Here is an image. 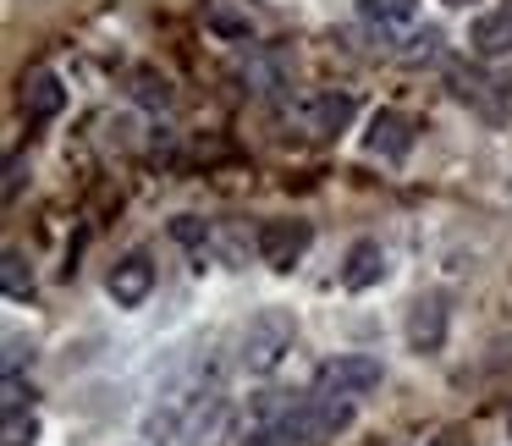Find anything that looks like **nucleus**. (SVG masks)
Masks as SVG:
<instances>
[{
	"mask_svg": "<svg viewBox=\"0 0 512 446\" xmlns=\"http://www.w3.org/2000/svg\"><path fill=\"white\" fill-rule=\"evenodd\" d=\"M408 149H413V122L402 111H386L380 105L375 116H369V127H364V155H375V160H408Z\"/></svg>",
	"mask_w": 512,
	"mask_h": 446,
	"instance_id": "6",
	"label": "nucleus"
},
{
	"mask_svg": "<svg viewBox=\"0 0 512 446\" xmlns=\"http://www.w3.org/2000/svg\"><path fill=\"white\" fill-rule=\"evenodd\" d=\"M309 419H314V435H336L353 424V397H325V391H314L309 397Z\"/></svg>",
	"mask_w": 512,
	"mask_h": 446,
	"instance_id": "14",
	"label": "nucleus"
},
{
	"mask_svg": "<svg viewBox=\"0 0 512 446\" xmlns=\"http://www.w3.org/2000/svg\"><path fill=\"white\" fill-rule=\"evenodd\" d=\"M204 23H210L215 34H221V39H243V45H248V39H254V17L232 12V6H226V0H215L210 12H204Z\"/></svg>",
	"mask_w": 512,
	"mask_h": 446,
	"instance_id": "16",
	"label": "nucleus"
},
{
	"mask_svg": "<svg viewBox=\"0 0 512 446\" xmlns=\"http://www.w3.org/2000/svg\"><path fill=\"white\" fill-rule=\"evenodd\" d=\"M380 380H386L380 358H369V353H342V358H331V364H320L314 391H325V397H369Z\"/></svg>",
	"mask_w": 512,
	"mask_h": 446,
	"instance_id": "2",
	"label": "nucleus"
},
{
	"mask_svg": "<svg viewBox=\"0 0 512 446\" xmlns=\"http://www.w3.org/2000/svg\"><path fill=\"white\" fill-rule=\"evenodd\" d=\"M28 397H34V391L23 386V375H17V369H6V386H0V402H6V413H12V408H28Z\"/></svg>",
	"mask_w": 512,
	"mask_h": 446,
	"instance_id": "19",
	"label": "nucleus"
},
{
	"mask_svg": "<svg viewBox=\"0 0 512 446\" xmlns=\"http://www.w3.org/2000/svg\"><path fill=\"white\" fill-rule=\"evenodd\" d=\"M0 287H6V298H34V265H28L23 248H6L0 254Z\"/></svg>",
	"mask_w": 512,
	"mask_h": 446,
	"instance_id": "15",
	"label": "nucleus"
},
{
	"mask_svg": "<svg viewBox=\"0 0 512 446\" xmlns=\"http://www.w3.org/2000/svg\"><path fill=\"white\" fill-rule=\"evenodd\" d=\"M386 281V248L375 243V237H358L353 248H347V259H342V287L347 292H369V287H380Z\"/></svg>",
	"mask_w": 512,
	"mask_h": 446,
	"instance_id": "11",
	"label": "nucleus"
},
{
	"mask_svg": "<svg viewBox=\"0 0 512 446\" xmlns=\"http://www.w3.org/2000/svg\"><path fill=\"white\" fill-rule=\"evenodd\" d=\"M61 105H67V89H61V78L50 67L28 72L23 78V116L28 122H50V116H61Z\"/></svg>",
	"mask_w": 512,
	"mask_h": 446,
	"instance_id": "12",
	"label": "nucleus"
},
{
	"mask_svg": "<svg viewBox=\"0 0 512 446\" xmlns=\"http://www.w3.org/2000/svg\"><path fill=\"white\" fill-rule=\"evenodd\" d=\"M353 116H358V100H353V94H336V89H320L309 105H303V127H309L314 138L347 133V127H353Z\"/></svg>",
	"mask_w": 512,
	"mask_h": 446,
	"instance_id": "8",
	"label": "nucleus"
},
{
	"mask_svg": "<svg viewBox=\"0 0 512 446\" xmlns=\"http://www.w3.org/2000/svg\"><path fill=\"white\" fill-rule=\"evenodd\" d=\"M435 45H441V34L435 28H424L419 39H413V50H408V61H419V56H435Z\"/></svg>",
	"mask_w": 512,
	"mask_h": 446,
	"instance_id": "22",
	"label": "nucleus"
},
{
	"mask_svg": "<svg viewBox=\"0 0 512 446\" xmlns=\"http://www.w3.org/2000/svg\"><path fill=\"white\" fill-rule=\"evenodd\" d=\"M446 6H474V0H446Z\"/></svg>",
	"mask_w": 512,
	"mask_h": 446,
	"instance_id": "24",
	"label": "nucleus"
},
{
	"mask_svg": "<svg viewBox=\"0 0 512 446\" xmlns=\"http://www.w3.org/2000/svg\"><path fill=\"white\" fill-rule=\"evenodd\" d=\"M430 446H474V441H468V430H441Z\"/></svg>",
	"mask_w": 512,
	"mask_h": 446,
	"instance_id": "23",
	"label": "nucleus"
},
{
	"mask_svg": "<svg viewBox=\"0 0 512 446\" xmlns=\"http://www.w3.org/2000/svg\"><path fill=\"white\" fill-rule=\"evenodd\" d=\"M358 17L380 34H402L419 23V0H358Z\"/></svg>",
	"mask_w": 512,
	"mask_h": 446,
	"instance_id": "13",
	"label": "nucleus"
},
{
	"mask_svg": "<svg viewBox=\"0 0 512 446\" xmlns=\"http://www.w3.org/2000/svg\"><path fill=\"white\" fill-rule=\"evenodd\" d=\"M105 292H111L116 309H138V303H144L149 292H155V259H149V254H127L122 265L111 270Z\"/></svg>",
	"mask_w": 512,
	"mask_h": 446,
	"instance_id": "7",
	"label": "nucleus"
},
{
	"mask_svg": "<svg viewBox=\"0 0 512 446\" xmlns=\"http://www.w3.org/2000/svg\"><path fill=\"white\" fill-rule=\"evenodd\" d=\"M23 182H28V160H23V155H12V160H6V188H0V193H6V204H12L17 193H23Z\"/></svg>",
	"mask_w": 512,
	"mask_h": 446,
	"instance_id": "20",
	"label": "nucleus"
},
{
	"mask_svg": "<svg viewBox=\"0 0 512 446\" xmlns=\"http://www.w3.org/2000/svg\"><path fill=\"white\" fill-rule=\"evenodd\" d=\"M446 325H452L446 298H441V292H424V298H413L402 336H408V347H413L419 358H430V353H441V347H446Z\"/></svg>",
	"mask_w": 512,
	"mask_h": 446,
	"instance_id": "4",
	"label": "nucleus"
},
{
	"mask_svg": "<svg viewBox=\"0 0 512 446\" xmlns=\"http://www.w3.org/2000/svg\"><path fill=\"white\" fill-rule=\"evenodd\" d=\"M171 232H177L182 243H199V237H204V221H199V215H177V226H171Z\"/></svg>",
	"mask_w": 512,
	"mask_h": 446,
	"instance_id": "21",
	"label": "nucleus"
},
{
	"mask_svg": "<svg viewBox=\"0 0 512 446\" xmlns=\"http://www.w3.org/2000/svg\"><path fill=\"white\" fill-rule=\"evenodd\" d=\"M507 6H512V0H507Z\"/></svg>",
	"mask_w": 512,
	"mask_h": 446,
	"instance_id": "25",
	"label": "nucleus"
},
{
	"mask_svg": "<svg viewBox=\"0 0 512 446\" xmlns=\"http://www.w3.org/2000/svg\"><path fill=\"white\" fill-rule=\"evenodd\" d=\"M292 336H298V320L292 309H259L254 320L243 325V342H237V364L248 375H270L281 358L292 353Z\"/></svg>",
	"mask_w": 512,
	"mask_h": 446,
	"instance_id": "1",
	"label": "nucleus"
},
{
	"mask_svg": "<svg viewBox=\"0 0 512 446\" xmlns=\"http://www.w3.org/2000/svg\"><path fill=\"white\" fill-rule=\"evenodd\" d=\"M309 441H314V419H309V402H298V408L254 424L243 446H309Z\"/></svg>",
	"mask_w": 512,
	"mask_h": 446,
	"instance_id": "9",
	"label": "nucleus"
},
{
	"mask_svg": "<svg viewBox=\"0 0 512 446\" xmlns=\"http://www.w3.org/2000/svg\"><path fill=\"white\" fill-rule=\"evenodd\" d=\"M309 243H314V226L309 221H265V226H259V237H254L259 259H265L270 270H281V276L309 254Z\"/></svg>",
	"mask_w": 512,
	"mask_h": 446,
	"instance_id": "3",
	"label": "nucleus"
},
{
	"mask_svg": "<svg viewBox=\"0 0 512 446\" xmlns=\"http://www.w3.org/2000/svg\"><path fill=\"white\" fill-rule=\"evenodd\" d=\"M34 441H39L34 408H12L6 413V430H0V446H34Z\"/></svg>",
	"mask_w": 512,
	"mask_h": 446,
	"instance_id": "17",
	"label": "nucleus"
},
{
	"mask_svg": "<svg viewBox=\"0 0 512 446\" xmlns=\"http://www.w3.org/2000/svg\"><path fill=\"white\" fill-rule=\"evenodd\" d=\"M138 100H144V105H160V111H166V105H171V83L155 78V72H144V78H138Z\"/></svg>",
	"mask_w": 512,
	"mask_h": 446,
	"instance_id": "18",
	"label": "nucleus"
},
{
	"mask_svg": "<svg viewBox=\"0 0 512 446\" xmlns=\"http://www.w3.org/2000/svg\"><path fill=\"white\" fill-rule=\"evenodd\" d=\"M237 435V408L226 397H204L182 424V446H226Z\"/></svg>",
	"mask_w": 512,
	"mask_h": 446,
	"instance_id": "5",
	"label": "nucleus"
},
{
	"mask_svg": "<svg viewBox=\"0 0 512 446\" xmlns=\"http://www.w3.org/2000/svg\"><path fill=\"white\" fill-rule=\"evenodd\" d=\"M468 50L485 61H501L512 56V6H496V12H479L468 23Z\"/></svg>",
	"mask_w": 512,
	"mask_h": 446,
	"instance_id": "10",
	"label": "nucleus"
}]
</instances>
